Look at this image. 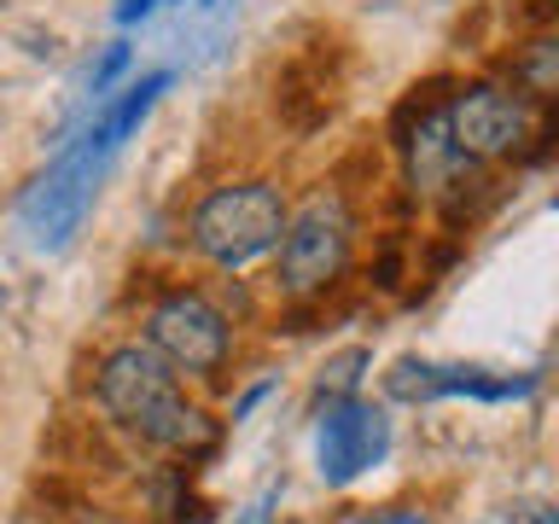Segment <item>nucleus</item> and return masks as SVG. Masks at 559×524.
<instances>
[{
    "label": "nucleus",
    "instance_id": "1",
    "mask_svg": "<svg viewBox=\"0 0 559 524\" xmlns=\"http://www.w3.org/2000/svg\"><path fill=\"white\" fill-rule=\"evenodd\" d=\"M94 396H99V408L111 414L122 431H134L140 443H152L164 454H204L210 443H216L210 414L187 402L181 373H175L152 344L111 349V356L99 361Z\"/></svg>",
    "mask_w": 559,
    "mask_h": 524
},
{
    "label": "nucleus",
    "instance_id": "2",
    "mask_svg": "<svg viewBox=\"0 0 559 524\" xmlns=\"http://www.w3.org/2000/svg\"><path fill=\"white\" fill-rule=\"evenodd\" d=\"M280 227H286L280 192L269 181H234L192 210V251L210 257L216 269H245V262L274 251Z\"/></svg>",
    "mask_w": 559,
    "mask_h": 524
},
{
    "label": "nucleus",
    "instance_id": "3",
    "mask_svg": "<svg viewBox=\"0 0 559 524\" xmlns=\"http://www.w3.org/2000/svg\"><path fill=\"white\" fill-rule=\"evenodd\" d=\"M349 245H356V216L338 192H314V199L286 216L274 239V262H280V291L292 297H314L349 269Z\"/></svg>",
    "mask_w": 559,
    "mask_h": 524
},
{
    "label": "nucleus",
    "instance_id": "4",
    "mask_svg": "<svg viewBox=\"0 0 559 524\" xmlns=\"http://www.w3.org/2000/svg\"><path fill=\"white\" fill-rule=\"evenodd\" d=\"M449 140L466 164H501V157H519L524 140H536V111L524 94H507V87H466V94L449 99Z\"/></svg>",
    "mask_w": 559,
    "mask_h": 524
},
{
    "label": "nucleus",
    "instance_id": "5",
    "mask_svg": "<svg viewBox=\"0 0 559 524\" xmlns=\"http://www.w3.org/2000/svg\"><path fill=\"white\" fill-rule=\"evenodd\" d=\"M146 344L175 373H216L227 361V314L199 291H169L146 314Z\"/></svg>",
    "mask_w": 559,
    "mask_h": 524
},
{
    "label": "nucleus",
    "instance_id": "6",
    "mask_svg": "<svg viewBox=\"0 0 559 524\" xmlns=\"http://www.w3.org/2000/svg\"><path fill=\"white\" fill-rule=\"evenodd\" d=\"M111 157V140H105L99 129H87L82 134V146H70L59 164H52L41 181H35L29 192V222H35V234H41L47 245H59L70 239V227H76L87 216V204H94V181H99V164Z\"/></svg>",
    "mask_w": 559,
    "mask_h": 524
},
{
    "label": "nucleus",
    "instance_id": "7",
    "mask_svg": "<svg viewBox=\"0 0 559 524\" xmlns=\"http://www.w3.org/2000/svg\"><path fill=\"white\" fill-rule=\"evenodd\" d=\"M384 449H391V426H384V414L367 408V402H349V396L332 402L326 419H321V437H314V454H321V478L326 484L361 478Z\"/></svg>",
    "mask_w": 559,
    "mask_h": 524
},
{
    "label": "nucleus",
    "instance_id": "8",
    "mask_svg": "<svg viewBox=\"0 0 559 524\" xmlns=\"http://www.w3.org/2000/svg\"><path fill=\"white\" fill-rule=\"evenodd\" d=\"M402 146H408V169H414L419 192H443L454 181V169L466 164L449 140L443 111H426V105H419V129H402Z\"/></svg>",
    "mask_w": 559,
    "mask_h": 524
},
{
    "label": "nucleus",
    "instance_id": "9",
    "mask_svg": "<svg viewBox=\"0 0 559 524\" xmlns=\"http://www.w3.org/2000/svg\"><path fill=\"white\" fill-rule=\"evenodd\" d=\"M164 87H169V76L157 70V76H146L140 87H129V94H122V105H117V111L99 122V134L111 140V152H117V146H122V140H129L134 129H140V117H146L152 105H157V94H164Z\"/></svg>",
    "mask_w": 559,
    "mask_h": 524
},
{
    "label": "nucleus",
    "instance_id": "10",
    "mask_svg": "<svg viewBox=\"0 0 559 524\" xmlns=\"http://www.w3.org/2000/svg\"><path fill=\"white\" fill-rule=\"evenodd\" d=\"M513 82L524 87V94H554L559 87V41L554 35H542V41H531L513 59Z\"/></svg>",
    "mask_w": 559,
    "mask_h": 524
},
{
    "label": "nucleus",
    "instance_id": "11",
    "mask_svg": "<svg viewBox=\"0 0 559 524\" xmlns=\"http://www.w3.org/2000/svg\"><path fill=\"white\" fill-rule=\"evenodd\" d=\"M361 367H367V349H344L338 361L326 367V379H332V391H349V384L361 379Z\"/></svg>",
    "mask_w": 559,
    "mask_h": 524
},
{
    "label": "nucleus",
    "instance_id": "12",
    "mask_svg": "<svg viewBox=\"0 0 559 524\" xmlns=\"http://www.w3.org/2000/svg\"><path fill=\"white\" fill-rule=\"evenodd\" d=\"M122 64H129V47H105V59H99V70H94V94H105V87H111V76H117V70Z\"/></svg>",
    "mask_w": 559,
    "mask_h": 524
},
{
    "label": "nucleus",
    "instance_id": "13",
    "mask_svg": "<svg viewBox=\"0 0 559 524\" xmlns=\"http://www.w3.org/2000/svg\"><path fill=\"white\" fill-rule=\"evenodd\" d=\"M157 7V0H117V17H122V24H134V17H146Z\"/></svg>",
    "mask_w": 559,
    "mask_h": 524
},
{
    "label": "nucleus",
    "instance_id": "14",
    "mask_svg": "<svg viewBox=\"0 0 559 524\" xmlns=\"http://www.w3.org/2000/svg\"><path fill=\"white\" fill-rule=\"evenodd\" d=\"M361 524H426L419 513H379V519H361Z\"/></svg>",
    "mask_w": 559,
    "mask_h": 524
},
{
    "label": "nucleus",
    "instance_id": "15",
    "mask_svg": "<svg viewBox=\"0 0 559 524\" xmlns=\"http://www.w3.org/2000/svg\"><path fill=\"white\" fill-rule=\"evenodd\" d=\"M524 513H531V519H507V524H554L548 507H524Z\"/></svg>",
    "mask_w": 559,
    "mask_h": 524
},
{
    "label": "nucleus",
    "instance_id": "16",
    "mask_svg": "<svg viewBox=\"0 0 559 524\" xmlns=\"http://www.w3.org/2000/svg\"><path fill=\"white\" fill-rule=\"evenodd\" d=\"M531 12L536 17H554V0H531Z\"/></svg>",
    "mask_w": 559,
    "mask_h": 524
}]
</instances>
